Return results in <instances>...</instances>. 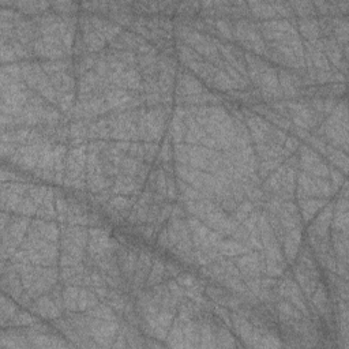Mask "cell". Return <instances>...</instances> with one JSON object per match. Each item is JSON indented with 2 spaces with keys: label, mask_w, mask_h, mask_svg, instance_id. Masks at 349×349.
I'll use <instances>...</instances> for the list:
<instances>
[{
  "label": "cell",
  "mask_w": 349,
  "mask_h": 349,
  "mask_svg": "<svg viewBox=\"0 0 349 349\" xmlns=\"http://www.w3.org/2000/svg\"><path fill=\"white\" fill-rule=\"evenodd\" d=\"M78 296H79V289L75 286H67L65 289V295H63V299H65V304L68 310H78Z\"/></svg>",
  "instance_id": "6"
},
{
  "label": "cell",
  "mask_w": 349,
  "mask_h": 349,
  "mask_svg": "<svg viewBox=\"0 0 349 349\" xmlns=\"http://www.w3.org/2000/svg\"><path fill=\"white\" fill-rule=\"evenodd\" d=\"M90 315H94V316H99V318H104V319H111V321H114L115 316H114V313H112V310L109 308L108 306H94L93 307V310L89 311Z\"/></svg>",
  "instance_id": "12"
},
{
  "label": "cell",
  "mask_w": 349,
  "mask_h": 349,
  "mask_svg": "<svg viewBox=\"0 0 349 349\" xmlns=\"http://www.w3.org/2000/svg\"><path fill=\"white\" fill-rule=\"evenodd\" d=\"M17 314V307L11 303V300H7V298L3 295L1 298V322L3 325H6V322L11 321Z\"/></svg>",
  "instance_id": "8"
},
{
  "label": "cell",
  "mask_w": 349,
  "mask_h": 349,
  "mask_svg": "<svg viewBox=\"0 0 349 349\" xmlns=\"http://www.w3.org/2000/svg\"><path fill=\"white\" fill-rule=\"evenodd\" d=\"M34 322V318L30 316L28 313H18L15 314L14 319L10 321V323H14V325H18V326H28V325H33Z\"/></svg>",
  "instance_id": "13"
},
{
  "label": "cell",
  "mask_w": 349,
  "mask_h": 349,
  "mask_svg": "<svg viewBox=\"0 0 349 349\" xmlns=\"http://www.w3.org/2000/svg\"><path fill=\"white\" fill-rule=\"evenodd\" d=\"M214 25H216V28L218 30V33H220L221 36L225 37V38H232L233 36V29L231 26V23H229L227 19H216L214 21Z\"/></svg>",
  "instance_id": "11"
},
{
  "label": "cell",
  "mask_w": 349,
  "mask_h": 349,
  "mask_svg": "<svg viewBox=\"0 0 349 349\" xmlns=\"http://www.w3.org/2000/svg\"><path fill=\"white\" fill-rule=\"evenodd\" d=\"M218 252L222 255H229V257H237L242 254H249V249L243 246L242 243L233 242V240H221L220 244L217 246Z\"/></svg>",
  "instance_id": "3"
},
{
  "label": "cell",
  "mask_w": 349,
  "mask_h": 349,
  "mask_svg": "<svg viewBox=\"0 0 349 349\" xmlns=\"http://www.w3.org/2000/svg\"><path fill=\"white\" fill-rule=\"evenodd\" d=\"M291 4V8L296 10V13L300 14L301 18H306V17H310L315 11V7H314V3H289ZM292 10V11H293Z\"/></svg>",
  "instance_id": "10"
},
{
  "label": "cell",
  "mask_w": 349,
  "mask_h": 349,
  "mask_svg": "<svg viewBox=\"0 0 349 349\" xmlns=\"http://www.w3.org/2000/svg\"><path fill=\"white\" fill-rule=\"evenodd\" d=\"M6 4L18 7L22 13H33V14L36 11H44L45 8L50 6V3H45V1H19V3H6Z\"/></svg>",
  "instance_id": "5"
},
{
  "label": "cell",
  "mask_w": 349,
  "mask_h": 349,
  "mask_svg": "<svg viewBox=\"0 0 349 349\" xmlns=\"http://www.w3.org/2000/svg\"><path fill=\"white\" fill-rule=\"evenodd\" d=\"M236 266L243 271L244 276L247 278H257L259 273L264 270V264H262V258L257 252L247 254L246 257L239 258L236 261Z\"/></svg>",
  "instance_id": "1"
},
{
  "label": "cell",
  "mask_w": 349,
  "mask_h": 349,
  "mask_svg": "<svg viewBox=\"0 0 349 349\" xmlns=\"http://www.w3.org/2000/svg\"><path fill=\"white\" fill-rule=\"evenodd\" d=\"M150 267H151V257H150L148 252H142L139 259H138V262H136V285L142 284L145 277H146L148 273H149Z\"/></svg>",
  "instance_id": "4"
},
{
  "label": "cell",
  "mask_w": 349,
  "mask_h": 349,
  "mask_svg": "<svg viewBox=\"0 0 349 349\" xmlns=\"http://www.w3.org/2000/svg\"><path fill=\"white\" fill-rule=\"evenodd\" d=\"M325 205L323 200H301V212L306 221H310L314 214L318 212V209Z\"/></svg>",
  "instance_id": "7"
},
{
  "label": "cell",
  "mask_w": 349,
  "mask_h": 349,
  "mask_svg": "<svg viewBox=\"0 0 349 349\" xmlns=\"http://www.w3.org/2000/svg\"><path fill=\"white\" fill-rule=\"evenodd\" d=\"M178 284L185 289H193L197 288V280L190 274H180L178 277Z\"/></svg>",
  "instance_id": "14"
},
{
  "label": "cell",
  "mask_w": 349,
  "mask_h": 349,
  "mask_svg": "<svg viewBox=\"0 0 349 349\" xmlns=\"http://www.w3.org/2000/svg\"><path fill=\"white\" fill-rule=\"evenodd\" d=\"M299 30L303 36L308 38V40H311V41H315V40L319 37V33H321L319 22L316 21V19H314V18H311V17L300 18Z\"/></svg>",
  "instance_id": "2"
},
{
  "label": "cell",
  "mask_w": 349,
  "mask_h": 349,
  "mask_svg": "<svg viewBox=\"0 0 349 349\" xmlns=\"http://www.w3.org/2000/svg\"><path fill=\"white\" fill-rule=\"evenodd\" d=\"M298 146H299V143H298L296 138H286V139H285V148H286V150L295 151V149H296Z\"/></svg>",
  "instance_id": "16"
},
{
  "label": "cell",
  "mask_w": 349,
  "mask_h": 349,
  "mask_svg": "<svg viewBox=\"0 0 349 349\" xmlns=\"http://www.w3.org/2000/svg\"><path fill=\"white\" fill-rule=\"evenodd\" d=\"M165 274V265L160 261V259H156V262L153 264V269L150 271L149 274V284L150 285H156L157 283H160L163 278H164Z\"/></svg>",
  "instance_id": "9"
},
{
  "label": "cell",
  "mask_w": 349,
  "mask_h": 349,
  "mask_svg": "<svg viewBox=\"0 0 349 349\" xmlns=\"http://www.w3.org/2000/svg\"><path fill=\"white\" fill-rule=\"evenodd\" d=\"M53 8H56L57 11H68V8H75L77 6L74 4V3H53L52 4Z\"/></svg>",
  "instance_id": "15"
}]
</instances>
